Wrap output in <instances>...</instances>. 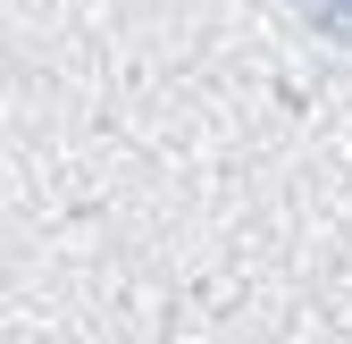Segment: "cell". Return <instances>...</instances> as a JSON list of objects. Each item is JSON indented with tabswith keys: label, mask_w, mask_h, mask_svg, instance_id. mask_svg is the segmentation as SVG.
<instances>
[{
	"label": "cell",
	"mask_w": 352,
	"mask_h": 344,
	"mask_svg": "<svg viewBox=\"0 0 352 344\" xmlns=\"http://www.w3.org/2000/svg\"><path fill=\"white\" fill-rule=\"evenodd\" d=\"M294 17L319 25V34H336V42H352V0H294Z\"/></svg>",
	"instance_id": "cell-1"
}]
</instances>
